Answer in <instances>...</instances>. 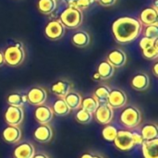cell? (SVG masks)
<instances>
[{
	"label": "cell",
	"mask_w": 158,
	"mask_h": 158,
	"mask_svg": "<svg viewBox=\"0 0 158 158\" xmlns=\"http://www.w3.org/2000/svg\"><path fill=\"white\" fill-rule=\"evenodd\" d=\"M70 108L68 106L63 98L57 99L53 105V113L58 117H65L70 113Z\"/></svg>",
	"instance_id": "24"
},
{
	"label": "cell",
	"mask_w": 158,
	"mask_h": 158,
	"mask_svg": "<svg viewBox=\"0 0 158 158\" xmlns=\"http://www.w3.org/2000/svg\"><path fill=\"white\" fill-rule=\"evenodd\" d=\"M63 99L68 105V106L70 108V110L80 108L81 105V100H82L81 94L76 92H69L68 94H66L63 97Z\"/></svg>",
	"instance_id": "23"
},
{
	"label": "cell",
	"mask_w": 158,
	"mask_h": 158,
	"mask_svg": "<svg viewBox=\"0 0 158 158\" xmlns=\"http://www.w3.org/2000/svg\"><path fill=\"white\" fill-rule=\"evenodd\" d=\"M142 120V115L140 110L134 106L125 107L120 114V121L121 123L129 129L137 127Z\"/></svg>",
	"instance_id": "4"
},
{
	"label": "cell",
	"mask_w": 158,
	"mask_h": 158,
	"mask_svg": "<svg viewBox=\"0 0 158 158\" xmlns=\"http://www.w3.org/2000/svg\"><path fill=\"white\" fill-rule=\"evenodd\" d=\"M59 20L68 29H77L80 27L83 21V14L82 10L75 7V6H68L61 14Z\"/></svg>",
	"instance_id": "3"
},
{
	"label": "cell",
	"mask_w": 158,
	"mask_h": 158,
	"mask_svg": "<svg viewBox=\"0 0 158 158\" xmlns=\"http://www.w3.org/2000/svg\"><path fill=\"white\" fill-rule=\"evenodd\" d=\"M107 104L112 108H121L127 104V95L126 94L119 89L110 90Z\"/></svg>",
	"instance_id": "10"
},
{
	"label": "cell",
	"mask_w": 158,
	"mask_h": 158,
	"mask_svg": "<svg viewBox=\"0 0 158 158\" xmlns=\"http://www.w3.org/2000/svg\"><path fill=\"white\" fill-rule=\"evenodd\" d=\"M71 90V83L69 81H65V80H60L56 81L55 83L52 84L51 86V92L60 97L63 98L66 94H68Z\"/></svg>",
	"instance_id": "19"
},
{
	"label": "cell",
	"mask_w": 158,
	"mask_h": 158,
	"mask_svg": "<svg viewBox=\"0 0 158 158\" xmlns=\"http://www.w3.org/2000/svg\"><path fill=\"white\" fill-rule=\"evenodd\" d=\"M32 158H49L46 155L44 154H37V155H34Z\"/></svg>",
	"instance_id": "38"
},
{
	"label": "cell",
	"mask_w": 158,
	"mask_h": 158,
	"mask_svg": "<svg viewBox=\"0 0 158 158\" xmlns=\"http://www.w3.org/2000/svg\"><path fill=\"white\" fill-rule=\"evenodd\" d=\"M53 110L47 106H37L34 110V118L40 124H48L53 119Z\"/></svg>",
	"instance_id": "12"
},
{
	"label": "cell",
	"mask_w": 158,
	"mask_h": 158,
	"mask_svg": "<svg viewBox=\"0 0 158 158\" xmlns=\"http://www.w3.org/2000/svg\"><path fill=\"white\" fill-rule=\"evenodd\" d=\"M94 80H95V81H98V80H101V79H100V76L98 75V73H97V72L94 74Z\"/></svg>",
	"instance_id": "40"
},
{
	"label": "cell",
	"mask_w": 158,
	"mask_h": 158,
	"mask_svg": "<svg viewBox=\"0 0 158 158\" xmlns=\"http://www.w3.org/2000/svg\"><path fill=\"white\" fill-rule=\"evenodd\" d=\"M65 31L66 28L59 19H52L46 24L44 28V34L49 40L57 41L64 36Z\"/></svg>",
	"instance_id": "5"
},
{
	"label": "cell",
	"mask_w": 158,
	"mask_h": 158,
	"mask_svg": "<svg viewBox=\"0 0 158 158\" xmlns=\"http://www.w3.org/2000/svg\"><path fill=\"white\" fill-rule=\"evenodd\" d=\"M116 1H117V0H98L97 2H98L101 6L107 7V6H111L115 5Z\"/></svg>",
	"instance_id": "35"
},
{
	"label": "cell",
	"mask_w": 158,
	"mask_h": 158,
	"mask_svg": "<svg viewBox=\"0 0 158 158\" xmlns=\"http://www.w3.org/2000/svg\"><path fill=\"white\" fill-rule=\"evenodd\" d=\"M157 42L158 39L154 40V39H150V38H147V37H143V38L141 39L139 44H140L141 49H142V50H144V49H146V48H148V47L154 45V44H155L156 43H157Z\"/></svg>",
	"instance_id": "33"
},
{
	"label": "cell",
	"mask_w": 158,
	"mask_h": 158,
	"mask_svg": "<svg viewBox=\"0 0 158 158\" xmlns=\"http://www.w3.org/2000/svg\"><path fill=\"white\" fill-rule=\"evenodd\" d=\"M113 142L115 146L120 151H129L134 146L131 139V131H118Z\"/></svg>",
	"instance_id": "7"
},
{
	"label": "cell",
	"mask_w": 158,
	"mask_h": 158,
	"mask_svg": "<svg viewBox=\"0 0 158 158\" xmlns=\"http://www.w3.org/2000/svg\"><path fill=\"white\" fill-rule=\"evenodd\" d=\"M131 85L136 91H145L150 85L149 76L144 72H139L132 77Z\"/></svg>",
	"instance_id": "17"
},
{
	"label": "cell",
	"mask_w": 158,
	"mask_h": 158,
	"mask_svg": "<svg viewBox=\"0 0 158 158\" xmlns=\"http://www.w3.org/2000/svg\"><path fill=\"white\" fill-rule=\"evenodd\" d=\"M142 24L145 26L158 24V11L154 6L144 8L140 14V19Z\"/></svg>",
	"instance_id": "16"
},
{
	"label": "cell",
	"mask_w": 158,
	"mask_h": 158,
	"mask_svg": "<svg viewBox=\"0 0 158 158\" xmlns=\"http://www.w3.org/2000/svg\"><path fill=\"white\" fill-rule=\"evenodd\" d=\"M97 73L101 80H108L115 74V68L107 60H104L99 64Z\"/></svg>",
	"instance_id": "21"
},
{
	"label": "cell",
	"mask_w": 158,
	"mask_h": 158,
	"mask_svg": "<svg viewBox=\"0 0 158 158\" xmlns=\"http://www.w3.org/2000/svg\"><path fill=\"white\" fill-rule=\"evenodd\" d=\"M27 96V102H29L32 106H40L44 105V103L47 99V93L46 91L42 87H32L28 94Z\"/></svg>",
	"instance_id": "9"
},
{
	"label": "cell",
	"mask_w": 158,
	"mask_h": 158,
	"mask_svg": "<svg viewBox=\"0 0 158 158\" xmlns=\"http://www.w3.org/2000/svg\"><path fill=\"white\" fill-rule=\"evenodd\" d=\"M157 68H158V62H156L153 66V73L156 77H158V72H157Z\"/></svg>",
	"instance_id": "36"
},
{
	"label": "cell",
	"mask_w": 158,
	"mask_h": 158,
	"mask_svg": "<svg viewBox=\"0 0 158 158\" xmlns=\"http://www.w3.org/2000/svg\"><path fill=\"white\" fill-rule=\"evenodd\" d=\"M107 61L114 68H122L127 62V56L123 50L115 48L107 54Z\"/></svg>",
	"instance_id": "11"
},
{
	"label": "cell",
	"mask_w": 158,
	"mask_h": 158,
	"mask_svg": "<svg viewBox=\"0 0 158 158\" xmlns=\"http://www.w3.org/2000/svg\"><path fill=\"white\" fill-rule=\"evenodd\" d=\"M5 120L8 125L19 126L24 118V112L21 106H9L4 115Z\"/></svg>",
	"instance_id": "6"
},
{
	"label": "cell",
	"mask_w": 158,
	"mask_h": 158,
	"mask_svg": "<svg viewBox=\"0 0 158 158\" xmlns=\"http://www.w3.org/2000/svg\"><path fill=\"white\" fill-rule=\"evenodd\" d=\"M6 102L9 106H22L24 104L27 103V96L26 94H22L19 93H12L7 95Z\"/></svg>",
	"instance_id": "25"
},
{
	"label": "cell",
	"mask_w": 158,
	"mask_h": 158,
	"mask_svg": "<svg viewBox=\"0 0 158 158\" xmlns=\"http://www.w3.org/2000/svg\"><path fill=\"white\" fill-rule=\"evenodd\" d=\"M94 114L97 122L105 125L109 124L114 118V110L107 103L100 104Z\"/></svg>",
	"instance_id": "8"
},
{
	"label": "cell",
	"mask_w": 158,
	"mask_h": 158,
	"mask_svg": "<svg viewBox=\"0 0 158 158\" xmlns=\"http://www.w3.org/2000/svg\"><path fill=\"white\" fill-rule=\"evenodd\" d=\"M93 157V155H91V154H84V155H82L81 156V158H92Z\"/></svg>",
	"instance_id": "39"
},
{
	"label": "cell",
	"mask_w": 158,
	"mask_h": 158,
	"mask_svg": "<svg viewBox=\"0 0 158 158\" xmlns=\"http://www.w3.org/2000/svg\"><path fill=\"white\" fill-rule=\"evenodd\" d=\"M143 52V56L145 59L147 60H155L158 57V42L156 43L154 45L142 50Z\"/></svg>",
	"instance_id": "31"
},
{
	"label": "cell",
	"mask_w": 158,
	"mask_h": 158,
	"mask_svg": "<svg viewBox=\"0 0 158 158\" xmlns=\"http://www.w3.org/2000/svg\"><path fill=\"white\" fill-rule=\"evenodd\" d=\"M56 8V0H38L37 9L43 15H50Z\"/></svg>",
	"instance_id": "22"
},
{
	"label": "cell",
	"mask_w": 158,
	"mask_h": 158,
	"mask_svg": "<svg viewBox=\"0 0 158 158\" xmlns=\"http://www.w3.org/2000/svg\"><path fill=\"white\" fill-rule=\"evenodd\" d=\"M92 158H104L103 156H94L93 155V157Z\"/></svg>",
	"instance_id": "41"
},
{
	"label": "cell",
	"mask_w": 158,
	"mask_h": 158,
	"mask_svg": "<svg viewBox=\"0 0 158 158\" xmlns=\"http://www.w3.org/2000/svg\"><path fill=\"white\" fill-rule=\"evenodd\" d=\"M75 118L76 120L79 122V123H81V124H88L92 121L93 119V114L81 108L78 110L76 116H75Z\"/></svg>",
	"instance_id": "30"
},
{
	"label": "cell",
	"mask_w": 158,
	"mask_h": 158,
	"mask_svg": "<svg viewBox=\"0 0 158 158\" xmlns=\"http://www.w3.org/2000/svg\"><path fill=\"white\" fill-rule=\"evenodd\" d=\"M141 135L143 140H152L157 138L158 131L157 126L156 124H146L142 128Z\"/></svg>",
	"instance_id": "26"
},
{
	"label": "cell",
	"mask_w": 158,
	"mask_h": 158,
	"mask_svg": "<svg viewBox=\"0 0 158 158\" xmlns=\"http://www.w3.org/2000/svg\"><path fill=\"white\" fill-rule=\"evenodd\" d=\"M142 151L144 158H158V138L143 140Z\"/></svg>",
	"instance_id": "15"
},
{
	"label": "cell",
	"mask_w": 158,
	"mask_h": 158,
	"mask_svg": "<svg viewBox=\"0 0 158 158\" xmlns=\"http://www.w3.org/2000/svg\"><path fill=\"white\" fill-rule=\"evenodd\" d=\"M34 155V147L30 143H22L19 144L13 152L14 158H32Z\"/></svg>",
	"instance_id": "18"
},
{
	"label": "cell",
	"mask_w": 158,
	"mask_h": 158,
	"mask_svg": "<svg viewBox=\"0 0 158 158\" xmlns=\"http://www.w3.org/2000/svg\"><path fill=\"white\" fill-rule=\"evenodd\" d=\"M5 63L12 68L20 66L26 57V52L24 45L21 42H16L13 44L8 45L3 52Z\"/></svg>",
	"instance_id": "2"
},
{
	"label": "cell",
	"mask_w": 158,
	"mask_h": 158,
	"mask_svg": "<svg viewBox=\"0 0 158 158\" xmlns=\"http://www.w3.org/2000/svg\"><path fill=\"white\" fill-rule=\"evenodd\" d=\"M3 140L7 143H17L21 138V131L18 126L8 125L3 130Z\"/></svg>",
	"instance_id": "14"
},
{
	"label": "cell",
	"mask_w": 158,
	"mask_h": 158,
	"mask_svg": "<svg viewBox=\"0 0 158 158\" xmlns=\"http://www.w3.org/2000/svg\"><path fill=\"white\" fill-rule=\"evenodd\" d=\"M52 136H53V131L48 124H41L39 127L35 129L33 132L34 139L41 143H46L50 142Z\"/></svg>",
	"instance_id": "13"
},
{
	"label": "cell",
	"mask_w": 158,
	"mask_h": 158,
	"mask_svg": "<svg viewBox=\"0 0 158 158\" xmlns=\"http://www.w3.org/2000/svg\"><path fill=\"white\" fill-rule=\"evenodd\" d=\"M118 129L113 125H106L102 131L103 138L107 142H113L117 136Z\"/></svg>",
	"instance_id": "29"
},
{
	"label": "cell",
	"mask_w": 158,
	"mask_h": 158,
	"mask_svg": "<svg viewBox=\"0 0 158 158\" xmlns=\"http://www.w3.org/2000/svg\"><path fill=\"white\" fill-rule=\"evenodd\" d=\"M143 30L141 21L132 17H122L116 19L112 25V32L116 41L125 44L139 37Z\"/></svg>",
	"instance_id": "1"
},
{
	"label": "cell",
	"mask_w": 158,
	"mask_h": 158,
	"mask_svg": "<svg viewBox=\"0 0 158 158\" xmlns=\"http://www.w3.org/2000/svg\"><path fill=\"white\" fill-rule=\"evenodd\" d=\"M110 93V88L106 85H100L94 91V96L96 98L99 104L107 103V98Z\"/></svg>",
	"instance_id": "27"
},
{
	"label": "cell",
	"mask_w": 158,
	"mask_h": 158,
	"mask_svg": "<svg viewBox=\"0 0 158 158\" xmlns=\"http://www.w3.org/2000/svg\"><path fill=\"white\" fill-rule=\"evenodd\" d=\"M5 64V58H4V54L2 51H0V68L3 67V65Z\"/></svg>",
	"instance_id": "37"
},
{
	"label": "cell",
	"mask_w": 158,
	"mask_h": 158,
	"mask_svg": "<svg viewBox=\"0 0 158 158\" xmlns=\"http://www.w3.org/2000/svg\"><path fill=\"white\" fill-rule=\"evenodd\" d=\"M99 103L96 100V98L94 96H87L84 99L81 100V108L94 114L95 112V110L97 109V107L99 106Z\"/></svg>",
	"instance_id": "28"
},
{
	"label": "cell",
	"mask_w": 158,
	"mask_h": 158,
	"mask_svg": "<svg viewBox=\"0 0 158 158\" xmlns=\"http://www.w3.org/2000/svg\"><path fill=\"white\" fill-rule=\"evenodd\" d=\"M90 42H91L90 34L85 31H78L71 37V44L79 48L87 47Z\"/></svg>",
	"instance_id": "20"
},
{
	"label": "cell",
	"mask_w": 158,
	"mask_h": 158,
	"mask_svg": "<svg viewBox=\"0 0 158 158\" xmlns=\"http://www.w3.org/2000/svg\"><path fill=\"white\" fill-rule=\"evenodd\" d=\"M143 33H144V37L154 39V40L158 39V24L146 26Z\"/></svg>",
	"instance_id": "32"
},
{
	"label": "cell",
	"mask_w": 158,
	"mask_h": 158,
	"mask_svg": "<svg viewBox=\"0 0 158 158\" xmlns=\"http://www.w3.org/2000/svg\"><path fill=\"white\" fill-rule=\"evenodd\" d=\"M131 139H132L133 145H142V143L143 142V136L141 135V133H139L137 131L131 132Z\"/></svg>",
	"instance_id": "34"
}]
</instances>
